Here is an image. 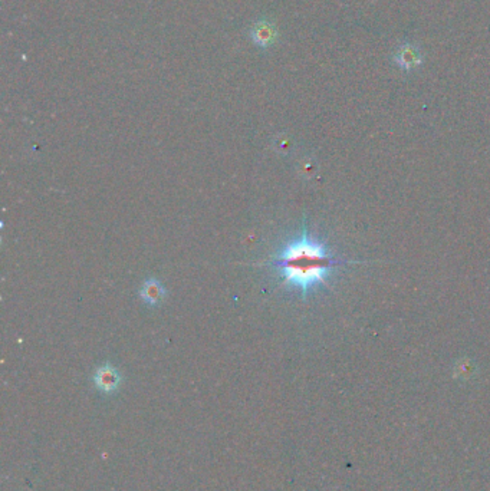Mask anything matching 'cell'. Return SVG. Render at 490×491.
Returning <instances> with one entry per match:
<instances>
[{
    "mask_svg": "<svg viewBox=\"0 0 490 491\" xmlns=\"http://www.w3.org/2000/svg\"><path fill=\"white\" fill-rule=\"evenodd\" d=\"M365 263L364 260L336 259L327 246L314 239L303 226L299 237L285 244L277 257L265 265L277 270L282 282L299 290L305 299L316 287L327 286L336 267Z\"/></svg>",
    "mask_w": 490,
    "mask_h": 491,
    "instance_id": "6da1fadb",
    "label": "cell"
},
{
    "mask_svg": "<svg viewBox=\"0 0 490 491\" xmlns=\"http://www.w3.org/2000/svg\"><path fill=\"white\" fill-rule=\"evenodd\" d=\"M140 296L148 304H159L165 296V289L156 279H150L145 280L144 285L141 286Z\"/></svg>",
    "mask_w": 490,
    "mask_h": 491,
    "instance_id": "3957f363",
    "label": "cell"
},
{
    "mask_svg": "<svg viewBox=\"0 0 490 491\" xmlns=\"http://www.w3.org/2000/svg\"><path fill=\"white\" fill-rule=\"evenodd\" d=\"M93 381L102 394H114L121 383V375L113 365L105 363L95 371Z\"/></svg>",
    "mask_w": 490,
    "mask_h": 491,
    "instance_id": "7a4b0ae2",
    "label": "cell"
},
{
    "mask_svg": "<svg viewBox=\"0 0 490 491\" xmlns=\"http://www.w3.org/2000/svg\"><path fill=\"white\" fill-rule=\"evenodd\" d=\"M400 59L403 60L401 64H403L404 67L415 65V64L417 62V60H419L417 53H416L415 51H412V49H404V51L400 53Z\"/></svg>",
    "mask_w": 490,
    "mask_h": 491,
    "instance_id": "277c9868",
    "label": "cell"
}]
</instances>
